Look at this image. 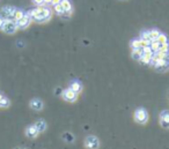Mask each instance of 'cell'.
<instances>
[{"mask_svg": "<svg viewBox=\"0 0 169 149\" xmlns=\"http://www.w3.org/2000/svg\"><path fill=\"white\" fill-rule=\"evenodd\" d=\"M40 132L37 131V128L35 127V125H30L26 128V135L29 137V139H36L38 137Z\"/></svg>", "mask_w": 169, "mask_h": 149, "instance_id": "11", "label": "cell"}, {"mask_svg": "<svg viewBox=\"0 0 169 149\" xmlns=\"http://www.w3.org/2000/svg\"><path fill=\"white\" fill-rule=\"evenodd\" d=\"M26 14L31 19L33 22L40 24L46 23L52 19V9L49 6H45V5L31 8V9L27 11Z\"/></svg>", "mask_w": 169, "mask_h": 149, "instance_id": "1", "label": "cell"}, {"mask_svg": "<svg viewBox=\"0 0 169 149\" xmlns=\"http://www.w3.org/2000/svg\"><path fill=\"white\" fill-rule=\"evenodd\" d=\"M131 57L134 59V60L139 61L143 57V48L139 49H132L131 50Z\"/></svg>", "mask_w": 169, "mask_h": 149, "instance_id": "13", "label": "cell"}, {"mask_svg": "<svg viewBox=\"0 0 169 149\" xmlns=\"http://www.w3.org/2000/svg\"><path fill=\"white\" fill-rule=\"evenodd\" d=\"M31 2H33V5H35L36 7H38V6H43V5H44V0H31Z\"/></svg>", "mask_w": 169, "mask_h": 149, "instance_id": "25", "label": "cell"}, {"mask_svg": "<svg viewBox=\"0 0 169 149\" xmlns=\"http://www.w3.org/2000/svg\"><path fill=\"white\" fill-rule=\"evenodd\" d=\"M157 40L159 42V43H161V44H167V43H169L168 36H167L166 34H163V32H160V35H159V37H157Z\"/></svg>", "mask_w": 169, "mask_h": 149, "instance_id": "20", "label": "cell"}, {"mask_svg": "<svg viewBox=\"0 0 169 149\" xmlns=\"http://www.w3.org/2000/svg\"><path fill=\"white\" fill-rule=\"evenodd\" d=\"M1 31L7 34V35H14L17 31L16 22L14 20H12V19H7V20L5 21L2 28H1Z\"/></svg>", "mask_w": 169, "mask_h": 149, "instance_id": "4", "label": "cell"}, {"mask_svg": "<svg viewBox=\"0 0 169 149\" xmlns=\"http://www.w3.org/2000/svg\"><path fill=\"white\" fill-rule=\"evenodd\" d=\"M159 124L162 128L169 129V110H163L159 114Z\"/></svg>", "mask_w": 169, "mask_h": 149, "instance_id": "7", "label": "cell"}, {"mask_svg": "<svg viewBox=\"0 0 169 149\" xmlns=\"http://www.w3.org/2000/svg\"><path fill=\"white\" fill-rule=\"evenodd\" d=\"M15 149H27V148H15Z\"/></svg>", "mask_w": 169, "mask_h": 149, "instance_id": "30", "label": "cell"}, {"mask_svg": "<svg viewBox=\"0 0 169 149\" xmlns=\"http://www.w3.org/2000/svg\"><path fill=\"white\" fill-rule=\"evenodd\" d=\"M120 1H123V0H120Z\"/></svg>", "mask_w": 169, "mask_h": 149, "instance_id": "31", "label": "cell"}, {"mask_svg": "<svg viewBox=\"0 0 169 149\" xmlns=\"http://www.w3.org/2000/svg\"><path fill=\"white\" fill-rule=\"evenodd\" d=\"M44 5H45V6L51 5V0H44Z\"/></svg>", "mask_w": 169, "mask_h": 149, "instance_id": "28", "label": "cell"}, {"mask_svg": "<svg viewBox=\"0 0 169 149\" xmlns=\"http://www.w3.org/2000/svg\"><path fill=\"white\" fill-rule=\"evenodd\" d=\"M62 2V0H51V5L52 6H56V5H59Z\"/></svg>", "mask_w": 169, "mask_h": 149, "instance_id": "27", "label": "cell"}, {"mask_svg": "<svg viewBox=\"0 0 169 149\" xmlns=\"http://www.w3.org/2000/svg\"><path fill=\"white\" fill-rule=\"evenodd\" d=\"M152 59H153V54H143V57H141V59L139 61H140V64L149 66L151 63H152Z\"/></svg>", "mask_w": 169, "mask_h": 149, "instance_id": "15", "label": "cell"}, {"mask_svg": "<svg viewBox=\"0 0 169 149\" xmlns=\"http://www.w3.org/2000/svg\"><path fill=\"white\" fill-rule=\"evenodd\" d=\"M78 95L79 94L73 91L71 88L64 89L62 91V98L65 102H68V103H74V102H77V100H78Z\"/></svg>", "mask_w": 169, "mask_h": 149, "instance_id": "5", "label": "cell"}, {"mask_svg": "<svg viewBox=\"0 0 169 149\" xmlns=\"http://www.w3.org/2000/svg\"><path fill=\"white\" fill-rule=\"evenodd\" d=\"M149 32V40H151V42H153V40H157V37H159V35H160V32L157 29H149L148 30Z\"/></svg>", "mask_w": 169, "mask_h": 149, "instance_id": "18", "label": "cell"}, {"mask_svg": "<svg viewBox=\"0 0 169 149\" xmlns=\"http://www.w3.org/2000/svg\"><path fill=\"white\" fill-rule=\"evenodd\" d=\"M72 14H73V11H70V12H64L62 15H59V16L62 17L63 20H68V19L72 17Z\"/></svg>", "mask_w": 169, "mask_h": 149, "instance_id": "24", "label": "cell"}, {"mask_svg": "<svg viewBox=\"0 0 169 149\" xmlns=\"http://www.w3.org/2000/svg\"><path fill=\"white\" fill-rule=\"evenodd\" d=\"M133 118H134V121H136V123L140 124V125H145V124L148 121V112H147L144 108H138V109L134 111Z\"/></svg>", "mask_w": 169, "mask_h": 149, "instance_id": "3", "label": "cell"}, {"mask_svg": "<svg viewBox=\"0 0 169 149\" xmlns=\"http://www.w3.org/2000/svg\"><path fill=\"white\" fill-rule=\"evenodd\" d=\"M141 40H144V42H147V43H151V40H149V32L148 30H143L140 31V36H139Z\"/></svg>", "mask_w": 169, "mask_h": 149, "instance_id": "19", "label": "cell"}, {"mask_svg": "<svg viewBox=\"0 0 169 149\" xmlns=\"http://www.w3.org/2000/svg\"><path fill=\"white\" fill-rule=\"evenodd\" d=\"M149 66H152L153 68L159 73L167 72L169 69V54L163 57V58H161V59H157V58L153 57L152 63H151Z\"/></svg>", "mask_w": 169, "mask_h": 149, "instance_id": "2", "label": "cell"}, {"mask_svg": "<svg viewBox=\"0 0 169 149\" xmlns=\"http://www.w3.org/2000/svg\"><path fill=\"white\" fill-rule=\"evenodd\" d=\"M63 139H64V141L65 142H68V143H72V142L74 141V137H73V134L72 133H64L63 134Z\"/></svg>", "mask_w": 169, "mask_h": 149, "instance_id": "21", "label": "cell"}, {"mask_svg": "<svg viewBox=\"0 0 169 149\" xmlns=\"http://www.w3.org/2000/svg\"><path fill=\"white\" fill-rule=\"evenodd\" d=\"M9 105H11V101L5 96L4 100L0 102V108H1V109H7V108H9Z\"/></svg>", "mask_w": 169, "mask_h": 149, "instance_id": "22", "label": "cell"}, {"mask_svg": "<svg viewBox=\"0 0 169 149\" xmlns=\"http://www.w3.org/2000/svg\"><path fill=\"white\" fill-rule=\"evenodd\" d=\"M54 12L57 13L58 15H62L63 13L65 12V11H64V8H63V6L60 4L59 5H56V6H54Z\"/></svg>", "mask_w": 169, "mask_h": 149, "instance_id": "23", "label": "cell"}, {"mask_svg": "<svg viewBox=\"0 0 169 149\" xmlns=\"http://www.w3.org/2000/svg\"><path fill=\"white\" fill-rule=\"evenodd\" d=\"M85 146L88 149H99L100 148V140L94 135H89L85 139Z\"/></svg>", "mask_w": 169, "mask_h": 149, "instance_id": "8", "label": "cell"}, {"mask_svg": "<svg viewBox=\"0 0 169 149\" xmlns=\"http://www.w3.org/2000/svg\"><path fill=\"white\" fill-rule=\"evenodd\" d=\"M16 22V26H17V29H20V30H25V29H27L31 24V19L29 17L27 14H25V16L22 17V19H20V20L15 21Z\"/></svg>", "mask_w": 169, "mask_h": 149, "instance_id": "9", "label": "cell"}, {"mask_svg": "<svg viewBox=\"0 0 169 149\" xmlns=\"http://www.w3.org/2000/svg\"><path fill=\"white\" fill-rule=\"evenodd\" d=\"M68 88H71L73 91H75L77 94H80L81 91H82L83 86H82V83H81L80 81L73 80V81H71V82H70V87H68Z\"/></svg>", "mask_w": 169, "mask_h": 149, "instance_id": "12", "label": "cell"}, {"mask_svg": "<svg viewBox=\"0 0 169 149\" xmlns=\"http://www.w3.org/2000/svg\"><path fill=\"white\" fill-rule=\"evenodd\" d=\"M60 5L63 6V8H64L65 12L73 11V5H72V1H71V0H62Z\"/></svg>", "mask_w": 169, "mask_h": 149, "instance_id": "16", "label": "cell"}, {"mask_svg": "<svg viewBox=\"0 0 169 149\" xmlns=\"http://www.w3.org/2000/svg\"><path fill=\"white\" fill-rule=\"evenodd\" d=\"M4 98H5V95H4V94H2V93H0V102L2 101Z\"/></svg>", "mask_w": 169, "mask_h": 149, "instance_id": "29", "label": "cell"}, {"mask_svg": "<svg viewBox=\"0 0 169 149\" xmlns=\"http://www.w3.org/2000/svg\"><path fill=\"white\" fill-rule=\"evenodd\" d=\"M7 20V19H5L4 16L0 14V30H1V28H2V26H4V23H5V21Z\"/></svg>", "mask_w": 169, "mask_h": 149, "instance_id": "26", "label": "cell"}, {"mask_svg": "<svg viewBox=\"0 0 169 149\" xmlns=\"http://www.w3.org/2000/svg\"><path fill=\"white\" fill-rule=\"evenodd\" d=\"M35 127L37 128V131L40 132V133H42V132H44L46 129V127H48V125H46V123H45V120H43V119H38L35 124Z\"/></svg>", "mask_w": 169, "mask_h": 149, "instance_id": "14", "label": "cell"}, {"mask_svg": "<svg viewBox=\"0 0 169 149\" xmlns=\"http://www.w3.org/2000/svg\"><path fill=\"white\" fill-rule=\"evenodd\" d=\"M25 14L26 12L22 8H16V9H15V13H14V16H13V20L14 21L20 20V19H22V17L25 16Z\"/></svg>", "mask_w": 169, "mask_h": 149, "instance_id": "17", "label": "cell"}, {"mask_svg": "<svg viewBox=\"0 0 169 149\" xmlns=\"http://www.w3.org/2000/svg\"><path fill=\"white\" fill-rule=\"evenodd\" d=\"M29 105H30V108H31L34 111H41V110L43 109V106H44L42 100H40V98H33V100L30 101V103H29Z\"/></svg>", "mask_w": 169, "mask_h": 149, "instance_id": "10", "label": "cell"}, {"mask_svg": "<svg viewBox=\"0 0 169 149\" xmlns=\"http://www.w3.org/2000/svg\"><path fill=\"white\" fill-rule=\"evenodd\" d=\"M15 9L16 7L15 6H12V5H6L4 7L0 8V14L4 16L5 19H12L14 16V13H15Z\"/></svg>", "mask_w": 169, "mask_h": 149, "instance_id": "6", "label": "cell"}]
</instances>
